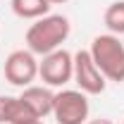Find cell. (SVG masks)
Listing matches in <instances>:
<instances>
[{
  "mask_svg": "<svg viewBox=\"0 0 124 124\" xmlns=\"http://www.w3.org/2000/svg\"><path fill=\"white\" fill-rule=\"evenodd\" d=\"M19 100L24 103V108L29 110L33 117L46 119L48 115H53L55 93L50 91V86H36V84H31V86H26V88H22Z\"/></svg>",
  "mask_w": 124,
  "mask_h": 124,
  "instance_id": "cell-7",
  "label": "cell"
},
{
  "mask_svg": "<svg viewBox=\"0 0 124 124\" xmlns=\"http://www.w3.org/2000/svg\"><path fill=\"white\" fill-rule=\"evenodd\" d=\"M88 53L108 81H115V84L124 81V43L119 41V36L115 33L95 36L91 41Z\"/></svg>",
  "mask_w": 124,
  "mask_h": 124,
  "instance_id": "cell-2",
  "label": "cell"
},
{
  "mask_svg": "<svg viewBox=\"0 0 124 124\" xmlns=\"http://www.w3.org/2000/svg\"><path fill=\"white\" fill-rule=\"evenodd\" d=\"M50 5H60V2H67V0H48Z\"/></svg>",
  "mask_w": 124,
  "mask_h": 124,
  "instance_id": "cell-13",
  "label": "cell"
},
{
  "mask_svg": "<svg viewBox=\"0 0 124 124\" xmlns=\"http://www.w3.org/2000/svg\"><path fill=\"white\" fill-rule=\"evenodd\" d=\"M38 77L50 88H62L74 79V55L64 48H57L53 53L43 55L38 62Z\"/></svg>",
  "mask_w": 124,
  "mask_h": 124,
  "instance_id": "cell-3",
  "label": "cell"
},
{
  "mask_svg": "<svg viewBox=\"0 0 124 124\" xmlns=\"http://www.w3.org/2000/svg\"><path fill=\"white\" fill-rule=\"evenodd\" d=\"M26 119H33V115L24 108L19 95H0V124H19Z\"/></svg>",
  "mask_w": 124,
  "mask_h": 124,
  "instance_id": "cell-8",
  "label": "cell"
},
{
  "mask_svg": "<svg viewBox=\"0 0 124 124\" xmlns=\"http://www.w3.org/2000/svg\"><path fill=\"white\" fill-rule=\"evenodd\" d=\"M19 124H46V122H43V119H36V117H33V119H26V122H19Z\"/></svg>",
  "mask_w": 124,
  "mask_h": 124,
  "instance_id": "cell-12",
  "label": "cell"
},
{
  "mask_svg": "<svg viewBox=\"0 0 124 124\" xmlns=\"http://www.w3.org/2000/svg\"><path fill=\"white\" fill-rule=\"evenodd\" d=\"M69 33H72V24L64 15H46L26 29V48L33 55L43 57L48 53L62 48Z\"/></svg>",
  "mask_w": 124,
  "mask_h": 124,
  "instance_id": "cell-1",
  "label": "cell"
},
{
  "mask_svg": "<svg viewBox=\"0 0 124 124\" xmlns=\"http://www.w3.org/2000/svg\"><path fill=\"white\" fill-rule=\"evenodd\" d=\"M12 12L19 19H41L50 12L48 0H12Z\"/></svg>",
  "mask_w": 124,
  "mask_h": 124,
  "instance_id": "cell-9",
  "label": "cell"
},
{
  "mask_svg": "<svg viewBox=\"0 0 124 124\" xmlns=\"http://www.w3.org/2000/svg\"><path fill=\"white\" fill-rule=\"evenodd\" d=\"M86 124H115V122H110V119H105V117H100V119H91V122H86Z\"/></svg>",
  "mask_w": 124,
  "mask_h": 124,
  "instance_id": "cell-11",
  "label": "cell"
},
{
  "mask_svg": "<svg viewBox=\"0 0 124 124\" xmlns=\"http://www.w3.org/2000/svg\"><path fill=\"white\" fill-rule=\"evenodd\" d=\"M88 98L84 91L74 88H62L55 93V105L53 117L57 124H86L88 122Z\"/></svg>",
  "mask_w": 124,
  "mask_h": 124,
  "instance_id": "cell-4",
  "label": "cell"
},
{
  "mask_svg": "<svg viewBox=\"0 0 124 124\" xmlns=\"http://www.w3.org/2000/svg\"><path fill=\"white\" fill-rule=\"evenodd\" d=\"M74 84L79 86V91H84L86 95H100L105 91V86H108V79L95 67L88 50L74 53Z\"/></svg>",
  "mask_w": 124,
  "mask_h": 124,
  "instance_id": "cell-6",
  "label": "cell"
},
{
  "mask_svg": "<svg viewBox=\"0 0 124 124\" xmlns=\"http://www.w3.org/2000/svg\"><path fill=\"white\" fill-rule=\"evenodd\" d=\"M2 74H5V79H7L12 86L26 88V86H31V84L36 81V77H38V60H36V55L31 53L29 48H26V50H12V53L5 57Z\"/></svg>",
  "mask_w": 124,
  "mask_h": 124,
  "instance_id": "cell-5",
  "label": "cell"
},
{
  "mask_svg": "<svg viewBox=\"0 0 124 124\" xmlns=\"http://www.w3.org/2000/svg\"><path fill=\"white\" fill-rule=\"evenodd\" d=\"M103 19H105V26H108L110 33L122 36V33H124V0H117V2L108 5Z\"/></svg>",
  "mask_w": 124,
  "mask_h": 124,
  "instance_id": "cell-10",
  "label": "cell"
}]
</instances>
